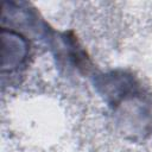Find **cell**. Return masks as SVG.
I'll list each match as a JSON object with an SVG mask.
<instances>
[{"label":"cell","instance_id":"1","mask_svg":"<svg viewBox=\"0 0 152 152\" xmlns=\"http://www.w3.org/2000/svg\"><path fill=\"white\" fill-rule=\"evenodd\" d=\"M2 38V70H12L19 66L27 56V44L17 33L12 31L1 32Z\"/></svg>","mask_w":152,"mask_h":152}]
</instances>
